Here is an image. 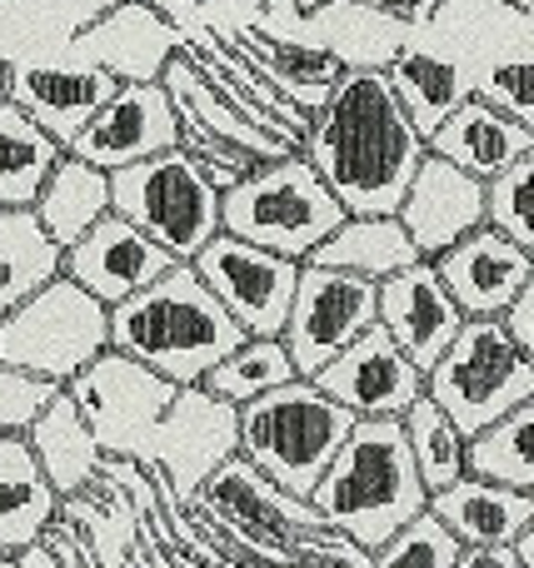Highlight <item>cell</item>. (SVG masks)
<instances>
[{
  "label": "cell",
  "mask_w": 534,
  "mask_h": 568,
  "mask_svg": "<svg viewBox=\"0 0 534 568\" xmlns=\"http://www.w3.org/2000/svg\"><path fill=\"white\" fill-rule=\"evenodd\" d=\"M425 150L450 160V165L465 170V175L490 180L505 165H515V160L534 155V125H520V120L500 115L495 105L470 95L465 105H455L440 120V130L425 140Z\"/></svg>",
  "instance_id": "cell-24"
},
{
  "label": "cell",
  "mask_w": 534,
  "mask_h": 568,
  "mask_svg": "<svg viewBox=\"0 0 534 568\" xmlns=\"http://www.w3.org/2000/svg\"><path fill=\"white\" fill-rule=\"evenodd\" d=\"M66 504L40 474L26 434H0V554L20 559L60 524Z\"/></svg>",
  "instance_id": "cell-26"
},
{
  "label": "cell",
  "mask_w": 534,
  "mask_h": 568,
  "mask_svg": "<svg viewBox=\"0 0 534 568\" xmlns=\"http://www.w3.org/2000/svg\"><path fill=\"white\" fill-rule=\"evenodd\" d=\"M375 324L400 344L410 364L420 374L450 349L455 329L465 324V314L455 310V300L445 294L435 265L430 260H415V265L395 270L375 284Z\"/></svg>",
  "instance_id": "cell-20"
},
{
  "label": "cell",
  "mask_w": 534,
  "mask_h": 568,
  "mask_svg": "<svg viewBox=\"0 0 534 568\" xmlns=\"http://www.w3.org/2000/svg\"><path fill=\"white\" fill-rule=\"evenodd\" d=\"M300 155L345 215H395L410 175L425 160V140L395 105L385 70H345L310 115Z\"/></svg>",
  "instance_id": "cell-1"
},
{
  "label": "cell",
  "mask_w": 534,
  "mask_h": 568,
  "mask_svg": "<svg viewBox=\"0 0 534 568\" xmlns=\"http://www.w3.org/2000/svg\"><path fill=\"white\" fill-rule=\"evenodd\" d=\"M170 265H180V260H170L155 240H145L120 215L95 220L75 245L60 250V275L70 284H80L85 294H95L105 310L130 300V294L145 290V284H155Z\"/></svg>",
  "instance_id": "cell-21"
},
{
  "label": "cell",
  "mask_w": 534,
  "mask_h": 568,
  "mask_svg": "<svg viewBox=\"0 0 534 568\" xmlns=\"http://www.w3.org/2000/svg\"><path fill=\"white\" fill-rule=\"evenodd\" d=\"M530 434H534V404L505 414V419H495V424H485V429H475L465 439V474L470 479L500 484V489L534 494Z\"/></svg>",
  "instance_id": "cell-35"
},
{
  "label": "cell",
  "mask_w": 534,
  "mask_h": 568,
  "mask_svg": "<svg viewBox=\"0 0 534 568\" xmlns=\"http://www.w3.org/2000/svg\"><path fill=\"white\" fill-rule=\"evenodd\" d=\"M400 230L410 235L420 260H435L440 250H450L455 240H465L470 230L485 225V180L455 170L450 160L430 155L415 165L405 195L395 205Z\"/></svg>",
  "instance_id": "cell-18"
},
{
  "label": "cell",
  "mask_w": 534,
  "mask_h": 568,
  "mask_svg": "<svg viewBox=\"0 0 534 568\" xmlns=\"http://www.w3.org/2000/svg\"><path fill=\"white\" fill-rule=\"evenodd\" d=\"M110 215L155 240L170 260H195L220 235V190L200 175L185 150H160L125 170H110Z\"/></svg>",
  "instance_id": "cell-8"
},
{
  "label": "cell",
  "mask_w": 534,
  "mask_h": 568,
  "mask_svg": "<svg viewBox=\"0 0 534 568\" xmlns=\"http://www.w3.org/2000/svg\"><path fill=\"white\" fill-rule=\"evenodd\" d=\"M160 150H175V105L165 85H115V95L90 115V125L66 145V155L85 160L95 170H125Z\"/></svg>",
  "instance_id": "cell-16"
},
{
  "label": "cell",
  "mask_w": 534,
  "mask_h": 568,
  "mask_svg": "<svg viewBox=\"0 0 534 568\" xmlns=\"http://www.w3.org/2000/svg\"><path fill=\"white\" fill-rule=\"evenodd\" d=\"M175 389L180 384L150 374L145 364L105 349L66 384V399L75 404V414L85 419L90 439L100 444L105 459H140L150 429H155L160 414L170 409Z\"/></svg>",
  "instance_id": "cell-11"
},
{
  "label": "cell",
  "mask_w": 534,
  "mask_h": 568,
  "mask_svg": "<svg viewBox=\"0 0 534 568\" xmlns=\"http://www.w3.org/2000/svg\"><path fill=\"white\" fill-rule=\"evenodd\" d=\"M365 6H375V10H385V16H395V20H410V26H420V20H425L430 10L440 6V0H365Z\"/></svg>",
  "instance_id": "cell-43"
},
{
  "label": "cell",
  "mask_w": 534,
  "mask_h": 568,
  "mask_svg": "<svg viewBox=\"0 0 534 568\" xmlns=\"http://www.w3.org/2000/svg\"><path fill=\"white\" fill-rule=\"evenodd\" d=\"M345 220L330 185L310 170L300 150L265 160L220 195V235H235L255 250L305 265V255Z\"/></svg>",
  "instance_id": "cell-6"
},
{
  "label": "cell",
  "mask_w": 534,
  "mask_h": 568,
  "mask_svg": "<svg viewBox=\"0 0 534 568\" xmlns=\"http://www.w3.org/2000/svg\"><path fill=\"white\" fill-rule=\"evenodd\" d=\"M350 429H355V414L340 409L310 379H290L240 404V459H250L290 499H310Z\"/></svg>",
  "instance_id": "cell-5"
},
{
  "label": "cell",
  "mask_w": 534,
  "mask_h": 568,
  "mask_svg": "<svg viewBox=\"0 0 534 568\" xmlns=\"http://www.w3.org/2000/svg\"><path fill=\"white\" fill-rule=\"evenodd\" d=\"M425 399L470 439L534 404V354L520 349L500 320H465L450 349L425 369Z\"/></svg>",
  "instance_id": "cell-7"
},
{
  "label": "cell",
  "mask_w": 534,
  "mask_h": 568,
  "mask_svg": "<svg viewBox=\"0 0 534 568\" xmlns=\"http://www.w3.org/2000/svg\"><path fill=\"white\" fill-rule=\"evenodd\" d=\"M410 45L450 60L465 75L470 95L495 105L500 115L534 125V16L505 0H440Z\"/></svg>",
  "instance_id": "cell-4"
},
{
  "label": "cell",
  "mask_w": 534,
  "mask_h": 568,
  "mask_svg": "<svg viewBox=\"0 0 534 568\" xmlns=\"http://www.w3.org/2000/svg\"><path fill=\"white\" fill-rule=\"evenodd\" d=\"M240 339L245 329L220 310L190 265H170L155 284L110 304V349L180 389L205 379Z\"/></svg>",
  "instance_id": "cell-2"
},
{
  "label": "cell",
  "mask_w": 534,
  "mask_h": 568,
  "mask_svg": "<svg viewBox=\"0 0 534 568\" xmlns=\"http://www.w3.org/2000/svg\"><path fill=\"white\" fill-rule=\"evenodd\" d=\"M140 6H150L155 16H165L170 26L180 30V26H190V20H195V10L205 6V0H140Z\"/></svg>",
  "instance_id": "cell-44"
},
{
  "label": "cell",
  "mask_w": 534,
  "mask_h": 568,
  "mask_svg": "<svg viewBox=\"0 0 534 568\" xmlns=\"http://www.w3.org/2000/svg\"><path fill=\"white\" fill-rule=\"evenodd\" d=\"M66 150L46 135L30 115L0 100V210H30Z\"/></svg>",
  "instance_id": "cell-33"
},
{
  "label": "cell",
  "mask_w": 534,
  "mask_h": 568,
  "mask_svg": "<svg viewBox=\"0 0 534 568\" xmlns=\"http://www.w3.org/2000/svg\"><path fill=\"white\" fill-rule=\"evenodd\" d=\"M260 26L270 30V36H285V40H300V10L290 6V0H260Z\"/></svg>",
  "instance_id": "cell-42"
},
{
  "label": "cell",
  "mask_w": 534,
  "mask_h": 568,
  "mask_svg": "<svg viewBox=\"0 0 534 568\" xmlns=\"http://www.w3.org/2000/svg\"><path fill=\"white\" fill-rule=\"evenodd\" d=\"M26 444H30V454H36L40 474L50 479V489L60 494V504L80 499L85 489H95V484L105 479L110 459L100 454V444L90 439L85 419H80L75 404L66 399V389L40 409V419L26 429Z\"/></svg>",
  "instance_id": "cell-28"
},
{
  "label": "cell",
  "mask_w": 534,
  "mask_h": 568,
  "mask_svg": "<svg viewBox=\"0 0 534 568\" xmlns=\"http://www.w3.org/2000/svg\"><path fill=\"white\" fill-rule=\"evenodd\" d=\"M0 568H16V559H10V554H0Z\"/></svg>",
  "instance_id": "cell-49"
},
{
  "label": "cell",
  "mask_w": 534,
  "mask_h": 568,
  "mask_svg": "<svg viewBox=\"0 0 534 568\" xmlns=\"http://www.w3.org/2000/svg\"><path fill=\"white\" fill-rule=\"evenodd\" d=\"M455 559L460 544L430 514H420V519H410L405 529H395L370 554V568H455Z\"/></svg>",
  "instance_id": "cell-39"
},
{
  "label": "cell",
  "mask_w": 534,
  "mask_h": 568,
  "mask_svg": "<svg viewBox=\"0 0 534 568\" xmlns=\"http://www.w3.org/2000/svg\"><path fill=\"white\" fill-rule=\"evenodd\" d=\"M495 320H500V329H505L510 339L520 344V349L534 354V284H525V290H520L515 300H510L505 310L495 314Z\"/></svg>",
  "instance_id": "cell-41"
},
{
  "label": "cell",
  "mask_w": 534,
  "mask_h": 568,
  "mask_svg": "<svg viewBox=\"0 0 534 568\" xmlns=\"http://www.w3.org/2000/svg\"><path fill=\"white\" fill-rule=\"evenodd\" d=\"M385 80H390L395 105L405 110V120L415 125L420 140H430L440 130V120H445L455 105H465V100H470L465 75H460L450 60L430 55V50H420V45L400 50V55L385 65Z\"/></svg>",
  "instance_id": "cell-32"
},
{
  "label": "cell",
  "mask_w": 534,
  "mask_h": 568,
  "mask_svg": "<svg viewBox=\"0 0 534 568\" xmlns=\"http://www.w3.org/2000/svg\"><path fill=\"white\" fill-rule=\"evenodd\" d=\"M400 429H405L410 464H415L425 494H440L455 479H465V434H460L455 424L425 399V394L400 414Z\"/></svg>",
  "instance_id": "cell-37"
},
{
  "label": "cell",
  "mask_w": 534,
  "mask_h": 568,
  "mask_svg": "<svg viewBox=\"0 0 534 568\" xmlns=\"http://www.w3.org/2000/svg\"><path fill=\"white\" fill-rule=\"evenodd\" d=\"M310 384L320 394H330L340 409H350L355 419H400L425 394V374L400 354V344L380 324H370L335 359L320 364L310 374Z\"/></svg>",
  "instance_id": "cell-14"
},
{
  "label": "cell",
  "mask_w": 534,
  "mask_h": 568,
  "mask_svg": "<svg viewBox=\"0 0 534 568\" xmlns=\"http://www.w3.org/2000/svg\"><path fill=\"white\" fill-rule=\"evenodd\" d=\"M180 50V30L165 16H155L140 0H120L105 16H95L60 55L85 60V65L105 70L120 85H150L160 80V70L170 65V55Z\"/></svg>",
  "instance_id": "cell-19"
},
{
  "label": "cell",
  "mask_w": 534,
  "mask_h": 568,
  "mask_svg": "<svg viewBox=\"0 0 534 568\" xmlns=\"http://www.w3.org/2000/svg\"><path fill=\"white\" fill-rule=\"evenodd\" d=\"M305 504L325 529L345 534L365 554H375L395 529L420 519L430 494L410 464L400 419H355Z\"/></svg>",
  "instance_id": "cell-3"
},
{
  "label": "cell",
  "mask_w": 534,
  "mask_h": 568,
  "mask_svg": "<svg viewBox=\"0 0 534 568\" xmlns=\"http://www.w3.org/2000/svg\"><path fill=\"white\" fill-rule=\"evenodd\" d=\"M530 195H534V155L505 165L500 175L485 180V225L500 230L505 240L534 250V210H530Z\"/></svg>",
  "instance_id": "cell-38"
},
{
  "label": "cell",
  "mask_w": 534,
  "mask_h": 568,
  "mask_svg": "<svg viewBox=\"0 0 534 568\" xmlns=\"http://www.w3.org/2000/svg\"><path fill=\"white\" fill-rule=\"evenodd\" d=\"M455 568H520L510 559V549H460Z\"/></svg>",
  "instance_id": "cell-45"
},
{
  "label": "cell",
  "mask_w": 534,
  "mask_h": 568,
  "mask_svg": "<svg viewBox=\"0 0 534 568\" xmlns=\"http://www.w3.org/2000/svg\"><path fill=\"white\" fill-rule=\"evenodd\" d=\"M290 6H295V10H300V16H305V10H315V6H320V0H290Z\"/></svg>",
  "instance_id": "cell-46"
},
{
  "label": "cell",
  "mask_w": 534,
  "mask_h": 568,
  "mask_svg": "<svg viewBox=\"0 0 534 568\" xmlns=\"http://www.w3.org/2000/svg\"><path fill=\"white\" fill-rule=\"evenodd\" d=\"M505 6H515V10H530V16H534V0H505Z\"/></svg>",
  "instance_id": "cell-47"
},
{
  "label": "cell",
  "mask_w": 534,
  "mask_h": 568,
  "mask_svg": "<svg viewBox=\"0 0 534 568\" xmlns=\"http://www.w3.org/2000/svg\"><path fill=\"white\" fill-rule=\"evenodd\" d=\"M235 454H240V409L205 394L200 384H185V389H175L170 409L150 429L135 464L155 484V494H165L170 504H190L200 494V484Z\"/></svg>",
  "instance_id": "cell-10"
},
{
  "label": "cell",
  "mask_w": 534,
  "mask_h": 568,
  "mask_svg": "<svg viewBox=\"0 0 534 568\" xmlns=\"http://www.w3.org/2000/svg\"><path fill=\"white\" fill-rule=\"evenodd\" d=\"M185 265L195 270L200 284L215 294L220 310L245 334H275L280 339L285 314H290V294H295V275H300L295 260L255 250L235 235H215Z\"/></svg>",
  "instance_id": "cell-13"
},
{
  "label": "cell",
  "mask_w": 534,
  "mask_h": 568,
  "mask_svg": "<svg viewBox=\"0 0 534 568\" xmlns=\"http://www.w3.org/2000/svg\"><path fill=\"white\" fill-rule=\"evenodd\" d=\"M290 379H300V374H295V364H290L285 344H280L275 334H245V339L200 379V389L240 409V404L260 399V394L280 389V384H290Z\"/></svg>",
  "instance_id": "cell-36"
},
{
  "label": "cell",
  "mask_w": 534,
  "mask_h": 568,
  "mask_svg": "<svg viewBox=\"0 0 534 568\" xmlns=\"http://www.w3.org/2000/svg\"><path fill=\"white\" fill-rule=\"evenodd\" d=\"M430 265L465 320H495L525 284H534V250L515 245L490 225L470 230L465 240L440 250Z\"/></svg>",
  "instance_id": "cell-17"
},
{
  "label": "cell",
  "mask_w": 534,
  "mask_h": 568,
  "mask_svg": "<svg viewBox=\"0 0 534 568\" xmlns=\"http://www.w3.org/2000/svg\"><path fill=\"white\" fill-rule=\"evenodd\" d=\"M425 514L460 544V549H505L515 534L534 524V494L500 489L485 479H455L450 489L430 494Z\"/></svg>",
  "instance_id": "cell-23"
},
{
  "label": "cell",
  "mask_w": 534,
  "mask_h": 568,
  "mask_svg": "<svg viewBox=\"0 0 534 568\" xmlns=\"http://www.w3.org/2000/svg\"><path fill=\"white\" fill-rule=\"evenodd\" d=\"M300 40L325 50L340 70H385L410 45V20H395L365 0H320L300 16Z\"/></svg>",
  "instance_id": "cell-22"
},
{
  "label": "cell",
  "mask_w": 534,
  "mask_h": 568,
  "mask_svg": "<svg viewBox=\"0 0 534 568\" xmlns=\"http://www.w3.org/2000/svg\"><path fill=\"white\" fill-rule=\"evenodd\" d=\"M415 245L410 235L400 230L395 215H345L315 250L305 255V265H320V270H345V275H360V280H385L395 270L415 265Z\"/></svg>",
  "instance_id": "cell-29"
},
{
  "label": "cell",
  "mask_w": 534,
  "mask_h": 568,
  "mask_svg": "<svg viewBox=\"0 0 534 568\" xmlns=\"http://www.w3.org/2000/svg\"><path fill=\"white\" fill-rule=\"evenodd\" d=\"M56 394H60V384L0 364V434H26Z\"/></svg>",
  "instance_id": "cell-40"
},
{
  "label": "cell",
  "mask_w": 534,
  "mask_h": 568,
  "mask_svg": "<svg viewBox=\"0 0 534 568\" xmlns=\"http://www.w3.org/2000/svg\"><path fill=\"white\" fill-rule=\"evenodd\" d=\"M30 215L40 220V230H46L60 250H70L95 220L110 215V175L75 155H60L56 170L46 175V185H40Z\"/></svg>",
  "instance_id": "cell-31"
},
{
  "label": "cell",
  "mask_w": 534,
  "mask_h": 568,
  "mask_svg": "<svg viewBox=\"0 0 534 568\" xmlns=\"http://www.w3.org/2000/svg\"><path fill=\"white\" fill-rule=\"evenodd\" d=\"M110 349V310L80 284L56 275L46 290L0 314V364L66 389L95 354Z\"/></svg>",
  "instance_id": "cell-9"
},
{
  "label": "cell",
  "mask_w": 534,
  "mask_h": 568,
  "mask_svg": "<svg viewBox=\"0 0 534 568\" xmlns=\"http://www.w3.org/2000/svg\"><path fill=\"white\" fill-rule=\"evenodd\" d=\"M115 85L120 80H110L105 70L70 55H36L6 65V100L36 120L60 150L90 125V115L115 95Z\"/></svg>",
  "instance_id": "cell-15"
},
{
  "label": "cell",
  "mask_w": 534,
  "mask_h": 568,
  "mask_svg": "<svg viewBox=\"0 0 534 568\" xmlns=\"http://www.w3.org/2000/svg\"><path fill=\"white\" fill-rule=\"evenodd\" d=\"M60 275V245L30 210H0V314Z\"/></svg>",
  "instance_id": "cell-34"
},
{
  "label": "cell",
  "mask_w": 534,
  "mask_h": 568,
  "mask_svg": "<svg viewBox=\"0 0 534 568\" xmlns=\"http://www.w3.org/2000/svg\"><path fill=\"white\" fill-rule=\"evenodd\" d=\"M0 100H6V60H0Z\"/></svg>",
  "instance_id": "cell-48"
},
{
  "label": "cell",
  "mask_w": 534,
  "mask_h": 568,
  "mask_svg": "<svg viewBox=\"0 0 534 568\" xmlns=\"http://www.w3.org/2000/svg\"><path fill=\"white\" fill-rule=\"evenodd\" d=\"M160 85H165V95H170V105L180 110V115H190L195 125H205L210 135H220V140H230L235 150H245L250 160H280V155H290V145L275 135L270 125H260L255 115H250L245 105H235V100L225 95V90L215 85L210 75H200L195 65H190L185 55H170V65L160 70Z\"/></svg>",
  "instance_id": "cell-25"
},
{
  "label": "cell",
  "mask_w": 534,
  "mask_h": 568,
  "mask_svg": "<svg viewBox=\"0 0 534 568\" xmlns=\"http://www.w3.org/2000/svg\"><path fill=\"white\" fill-rule=\"evenodd\" d=\"M370 324H375V280L345 275V270L300 265L280 344H285L300 379H310L320 364H330Z\"/></svg>",
  "instance_id": "cell-12"
},
{
  "label": "cell",
  "mask_w": 534,
  "mask_h": 568,
  "mask_svg": "<svg viewBox=\"0 0 534 568\" xmlns=\"http://www.w3.org/2000/svg\"><path fill=\"white\" fill-rule=\"evenodd\" d=\"M180 55L190 60V65L200 70V75H210L220 90H225L235 105H245L250 115L260 120V125H270L280 140H285L290 150H300V140H305V130H310V115L305 110H295L290 100H280L275 90L265 85V80L255 75V70L245 65L240 55H230L225 45H220L215 36H205V30L190 20V26H180Z\"/></svg>",
  "instance_id": "cell-27"
},
{
  "label": "cell",
  "mask_w": 534,
  "mask_h": 568,
  "mask_svg": "<svg viewBox=\"0 0 534 568\" xmlns=\"http://www.w3.org/2000/svg\"><path fill=\"white\" fill-rule=\"evenodd\" d=\"M110 6L120 0H0V60L60 55Z\"/></svg>",
  "instance_id": "cell-30"
}]
</instances>
